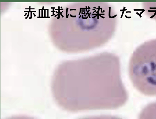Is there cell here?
Here are the masks:
<instances>
[{
    "label": "cell",
    "instance_id": "cell-6",
    "mask_svg": "<svg viewBox=\"0 0 156 119\" xmlns=\"http://www.w3.org/2000/svg\"><path fill=\"white\" fill-rule=\"evenodd\" d=\"M155 8L156 9V7H155ZM155 15H156V10H155Z\"/></svg>",
    "mask_w": 156,
    "mask_h": 119
},
{
    "label": "cell",
    "instance_id": "cell-4",
    "mask_svg": "<svg viewBox=\"0 0 156 119\" xmlns=\"http://www.w3.org/2000/svg\"><path fill=\"white\" fill-rule=\"evenodd\" d=\"M79 119H122L119 117L112 116L109 115L98 116H93L86 117Z\"/></svg>",
    "mask_w": 156,
    "mask_h": 119
},
{
    "label": "cell",
    "instance_id": "cell-3",
    "mask_svg": "<svg viewBox=\"0 0 156 119\" xmlns=\"http://www.w3.org/2000/svg\"><path fill=\"white\" fill-rule=\"evenodd\" d=\"M138 119H156V102L146 106L140 112Z\"/></svg>",
    "mask_w": 156,
    "mask_h": 119
},
{
    "label": "cell",
    "instance_id": "cell-1",
    "mask_svg": "<svg viewBox=\"0 0 156 119\" xmlns=\"http://www.w3.org/2000/svg\"><path fill=\"white\" fill-rule=\"evenodd\" d=\"M76 66L80 76L58 77L52 88L54 98L62 109L72 112L114 109L127 101V92L119 78L114 57H98Z\"/></svg>",
    "mask_w": 156,
    "mask_h": 119
},
{
    "label": "cell",
    "instance_id": "cell-5",
    "mask_svg": "<svg viewBox=\"0 0 156 119\" xmlns=\"http://www.w3.org/2000/svg\"><path fill=\"white\" fill-rule=\"evenodd\" d=\"M7 119H35L32 117L25 116H17L10 117Z\"/></svg>",
    "mask_w": 156,
    "mask_h": 119
},
{
    "label": "cell",
    "instance_id": "cell-2",
    "mask_svg": "<svg viewBox=\"0 0 156 119\" xmlns=\"http://www.w3.org/2000/svg\"><path fill=\"white\" fill-rule=\"evenodd\" d=\"M152 45L134 54L130 73L135 87L142 93L156 96V41Z\"/></svg>",
    "mask_w": 156,
    "mask_h": 119
}]
</instances>
